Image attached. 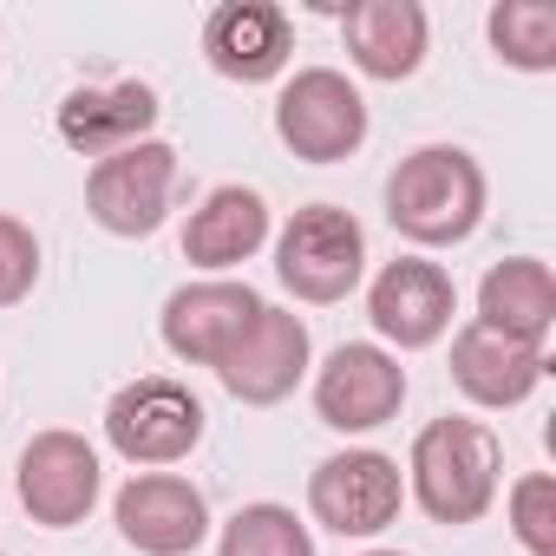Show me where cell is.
<instances>
[{
  "mask_svg": "<svg viewBox=\"0 0 556 556\" xmlns=\"http://www.w3.org/2000/svg\"><path fill=\"white\" fill-rule=\"evenodd\" d=\"M387 216L419 249L465 242L484 216V170L452 144H426V151L400 157V170L387 184Z\"/></svg>",
  "mask_w": 556,
  "mask_h": 556,
  "instance_id": "1",
  "label": "cell"
},
{
  "mask_svg": "<svg viewBox=\"0 0 556 556\" xmlns=\"http://www.w3.org/2000/svg\"><path fill=\"white\" fill-rule=\"evenodd\" d=\"M413 497L432 523H478L497 497V439L478 419H432L413 439Z\"/></svg>",
  "mask_w": 556,
  "mask_h": 556,
  "instance_id": "2",
  "label": "cell"
},
{
  "mask_svg": "<svg viewBox=\"0 0 556 556\" xmlns=\"http://www.w3.org/2000/svg\"><path fill=\"white\" fill-rule=\"evenodd\" d=\"M367 268V236L348 210L308 203L282 223L275 236V275L302 295V302H341Z\"/></svg>",
  "mask_w": 556,
  "mask_h": 556,
  "instance_id": "3",
  "label": "cell"
},
{
  "mask_svg": "<svg viewBox=\"0 0 556 556\" xmlns=\"http://www.w3.org/2000/svg\"><path fill=\"white\" fill-rule=\"evenodd\" d=\"M105 439H112V452L131 458V465H177V458H190V445L203 439V406H197L190 387H177V380H164V374H144V380H131V387L112 393V406H105Z\"/></svg>",
  "mask_w": 556,
  "mask_h": 556,
  "instance_id": "4",
  "label": "cell"
},
{
  "mask_svg": "<svg viewBox=\"0 0 556 556\" xmlns=\"http://www.w3.org/2000/svg\"><path fill=\"white\" fill-rule=\"evenodd\" d=\"M275 131L308 164H341L367 144V99L334 66H308L275 99Z\"/></svg>",
  "mask_w": 556,
  "mask_h": 556,
  "instance_id": "5",
  "label": "cell"
},
{
  "mask_svg": "<svg viewBox=\"0 0 556 556\" xmlns=\"http://www.w3.org/2000/svg\"><path fill=\"white\" fill-rule=\"evenodd\" d=\"M170 190H177V151L164 138H144V144L112 151V157L92 164L86 210L112 236H151L164 223V210H170Z\"/></svg>",
  "mask_w": 556,
  "mask_h": 556,
  "instance_id": "6",
  "label": "cell"
},
{
  "mask_svg": "<svg viewBox=\"0 0 556 556\" xmlns=\"http://www.w3.org/2000/svg\"><path fill=\"white\" fill-rule=\"evenodd\" d=\"M400 400H406V367L367 341L334 348L328 367L315 374V413L334 432H374L400 413Z\"/></svg>",
  "mask_w": 556,
  "mask_h": 556,
  "instance_id": "7",
  "label": "cell"
},
{
  "mask_svg": "<svg viewBox=\"0 0 556 556\" xmlns=\"http://www.w3.org/2000/svg\"><path fill=\"white\" fill-rule=\"evenodd\" d=\"M406 504L400 465L387 452H341L308 478V510L341 536H380Z\"/></svg>",
  "mask_w": 556,
  "mask_h": 556,
  "instance_id": "8",
  "label": "cell"
},
{
  "mask_svg": "<svg viewBox=\"0 0 556 556\" xmlns=\"http://www.w3.org/2000/svg\"><path fill=\"white\" fill-rule=\"evenodd\" d=\"M255 315H262V295L249 282H223V275L216 282H190L164 302V348L190 367H223Z\"/></svg>",
  "mask_w": 556,
  "mask_h": 556,
  "instance_id": "9",
  "label": "cell"
},
{
  "mask_svg": "<svg viewBox=\"0 0 556 556\" xmlns=\"http://www.w3.org/2000/svg\"><path fill=\"white\" fill-rule=\"evenodd\" d=\"M452 308H458V289L439 262H419V255H400L374 275L367 289V321L393 341V348H432L445 328H452Z\"/></svg>",
  "mask_w": 556,
  "mask_h": 556,
  "instance_id": "10",
  "label": "cell"
},
{
  "mask_svg": "<svg viewBox=\"0 0 556 556\" xmlns=\"http://www.w3.org/2000/svg\"><path fill=\"white\" fill-rule=\"evenodd\" d=\"M21 504L47 530L86 523V510L99 504V452L79 432H40L21 452Z\"/></svg>",
  "mask_w": 556,
  "mask_h": 556,
  "instance_id": "11",
  "label": "cell"
},
{
  "mask_svg": "<svg viewBox=\"0 0 556 556\" xmlns=\"http://www.w3.org/2000/svg\"><path fill=\"white\" fill-rule=\"evenodd\" d=\"M295 53V27L275 0H223L203 21V60L236 79V86H262L289 66Z\"/></svg>",
  "mask_w": 556,
  "mask_h": 556,
  "instance_id": "12",
  "label": "cell"
},
{
  "mask_svg": "<svg viewBox=\"0 0 556 556\" xmlns=\"http://www.w3.org/2000/svg\"><path fill=\"white\" fill-rule=\"evenodd\" d=\"M118 517V536L144 556H190L210 530V504L190 478H170V471H144L118 491L112 504Z\"/></svg>",
  "mask_w": 556,
  "mask_h": 556,
  "instance_id": "13",
  "label": "cell"
},
{
  "mask_svg": "<svg viewBox=\"0 0 556 556\" xmlns=\"http://www.w3.org/2000/svg\"><path fill=\"white\" fill-rule=\"evenodd\" d=\"M308 374V328L289 315V308H268L249 321V334L229 348V361L216 367V380L242 400V406H275L289 400L295 380Z\"/></svg>",
  "mask_w": 556,
  "mask_h": 556,
  "instance_id": "14",
  "label": "cell"
},
{
  "mask_svg": "<svg viewBox=\"0 0 556 556\" xmlns=\"http://www.w3.org/2000/svg\"><path fill=\"white\" fill-rule=\"evenodd\" d=\"M157 92L144 79H118V86H79L60 99V138L79 151V157H112V151H131L151 138L157 125Z\"/></svg>",
  "mask_w": 556,
  "mask_h": 556,
  "instance_id": "15",
  "label": "cell"
},
{
  "mask_svg": "<svg viewBox=\"0 0 556 556\" xmlns=\"http://www.w3.org/2000/svg\"><path fill=\"white\" fill-rule=\"evenodd\" d=\"M543 374H549V361L530 341H510V334H497L484 321L452 334V380L478 406H523L543 387Z\"/></svg>",
  "mask_w": 556,
  "mask_h": 556,
  "instance_id": "16",
  "label": "cell"
},
{
  "mask_svg": "<svg viewBox=\"0 0 556 556\" xmlns=\"http://www.w3.org/2000/svg\"><path fill=\"white\" fill-rule=\"evenodd\" d=\"M348 53L367 79H413L426 60V8L419 0H354L341 14Z\"/></svg>",
  "mask_w": 556,
  "mask_h": 556,
  "instance_id": "17",
  "label": "cell"
},
{
  "mask_svg": "<svg viewBox=\"0 0 556 556\" xmlns=\"http://www.w3.org/2000/svg\"><path fill=\"white\" fill-rule=\"evenodd\" d=\"M478 321L497 328V334H510V341L543 348V334L556 321V275H549V262H536V255L497 262L478 282Z\"/></svg>",
  "mask_w": 556,
  "mask_h": 556,
  "instance_id": "18",
  "label": "cell"
},
{
  "mask_svg": "<svg viewBox=\"0 0 556 556\" xmlns=\"http://www.w3.org/2000/svg\"><path fill=\"white\" fill-rule=\"evenodd\" d=\"M268 242V203L242 184H223L203 197V210L184 223V255L197 268H236Z\"/></svg>",
  "mask_w": 556,
  "mask_h": 556,
  "instance_id": "19",
  "label": "cell"
},
{
  "mask_svg": "<svg viewBox=\"0 0 556 556\" xmlns=\"http://www.w3.org/2000/svg\"><path fill=\"white\" fill-rule=\"evenodd\" d=\"M216 556H315V536L289 504H242L223 523Z\"/></svg>",
  "mask_w": 556,
  "mask_h": 556,
  "instance_id": "20",
  "label": "cell"
},
{
  "mask_svg": "<svg viewBox=\"0 0 556 556\" xmlns=\"http://www.w3.org/2000/svg\"><path fill=\"white\" fill-rule=\"evenodd\" d=\"M491 47L517 73H549L556 66V8H543V0H504V8H491Z\"/></svg>",
  "mask_w": 556,
  "mask_h": 556,
  "instance_id": "21",
  "label": "cell"
},
{
  "mask_svg": "<svg viewBox=\"0 0 556 556\" xmlns=\"http://www.w3.org/2000/svg\"><path fill=\"white\" fill-rule=\"evenodd\" d=\"M510 523L530 556H556V478L549 471H530L510 484Z\"/></svg>",
  "mask_w": 556,
  "mask_h": 556,
  "instance_id": "22",
  "label": "cell"
},
{
  "mask_svg": "<svg viewBox=\"0 0 556 556\" xmlns=\"http://www.w3.org/2000/svg\"><path fill=\"white\" fill-rule=\"evenodd\" d=\"M40 282V242L21 216H0V308L27 302Z\"/></svg>",
  "mask_w": 556,
  "mask_h": 556,
  "instance_id": "23",
  "label": "cell"
},
{
  "mask_svg": "<svg viewBox=\"0 0 556 556\" xmlns=\"http://www.w3.org/2000/svg\"><path fill=\"white\" fill-rule=\"evenodd\" d=\"M367 556H400V549H367Z\"/></svg>",
  "mask_w": 556,
  "mask_h": 556,
  "instance_id": "24",
  "label": "cell"
},
{
  "mask_svg": "<svg viewBox=\"0 0 556 556\" xmlns=\"http://www.w3.org/2000/svg\"><path fill=\"white\" fill-rule=\"evenodd\" d=\"M0 556H8V549H0Z\"/></svg>",
  "mask_w": 556,
  "mask_h": 556,
  "instance_id": "25",
  "label": "cell"
}]
</instances>
